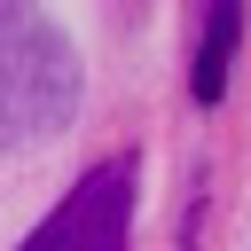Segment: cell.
Masks as SVG:
<instances>
[{"instance_id": "1", "label": "cell", "mask_w": 251, "mask_h": 251, "mask_svg": "<svg viewBox=\"0 0 251 251\" xmlns=\"http://www.w3.org/2000/svg\"><path fill=\"white\" fill-rule=\"evenodd\" d=\"M71 110H78V55H71V39L31 0H0V149L47 141Z\"/></svg>"}, {"instance_id": "3", "label": "cell", "mask_w": 251, "mask_h": 251, "mask_svg": "<svg viewBox=\"0 0 251 251\" xmlns=\"http://www.w3.org/2000/svg\"><path fill=\"white\" fill-rule=\"evenodd\" d=\"M235 39H243V0H212V16H204V47H196V71H188V94H196V102H220V94H227Z\"/></svg>"}, {"instance_id": "2", "label": "cell", "mask_w": 251, "mask_h": 251, "mask_svg": "<svg viewBox=\"0 0 251 251\" xmlns=\"http://www.w3.org/2000/svg\"><path fill=\"white\" fill-rule=\"evenodd\" d=\"M126 227H133V157H110L24 235V251H126Z\"/></svg>"}]
</instances>
